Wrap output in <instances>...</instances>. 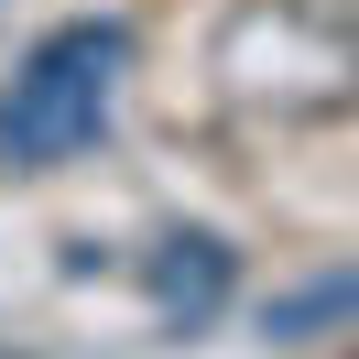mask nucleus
I'll return each mask as SVG.
<instances>
[{"label": "nucleus", "instance_id": "f257e3e1", "mask_svg": "<svg viewBox=\"0 0 359 359\" xmlns=\"http://www.w3.org/2000/svg\"><path fill=\"white\" fill-rule=\"evenodd\" d=\"M120 76H131V33L120 22H55L44 44L11 66V88H0V163H11V175L76 163L109 131Z\"/></svg>", "mask_w": 359, "mask_h": 359}, {"label": "nucleus", "instance_id": "f03ea898", "mask_svg": "<svg viewBox=\"0 0 359 359\" xmlns=\"http://www.w3.org/2000/svg\"><path fill=\"white\" fill-rule=\"evenodd\" d=\"M142 283H153V316H163V327H207V316L229 305V283H240V250H229L218 229H175V240H153Z\"/></svg>", "mask_w": 359, "mask_h": 359}, {"label": "nucleus", "instance_id": "7ed1b4c3", "mask_svg": "<svg viewBox=\"0 0 359 359\" xmlns=\"http://www.w3.org/2000/svg\"><path fill=\"white\" fill-rule=\"evenodd\" d=\"M262 327H272V337H327V327H359V272H316V283L272 294V305H262Z\"/></svg>", "mask_w": 359, "mask_h": 359}, {"label": "nucleus", "instance_id": "20e7f679", "mask_svg": "<svg viewBox=\"0 0 359 359\" xmlns=\"http://www.w3.org/2000/svg\"><path fill=\"white\" fill-rule=\"evenodd\" d=\"M348 359H359V348H348Z\"/></svg>", "mask_w": 359, "mask_h": 359}]
</instances>
